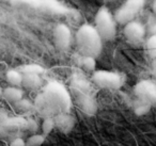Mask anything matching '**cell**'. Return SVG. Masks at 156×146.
<instances>
[{
  "label": "cell",
  "mask_w": 156,
  "mask_h": 146,
  "mask_svg": "<svg viewBox=\"0 0 156 146\" xmlns=\"http://www.w3.org/2000/svg\"><path fill=\"white\" fill-rule=\"evenodd\" d=\"M56 127V122H55V118L49 116V117H45L42 123V133L44 135H47L51 132L52 130Z\"/></svg>",
  "instance_id": "19"
},
{
  "label": "cell",
  "mask_w": 156,
  "mask_h": 146,
  "mask_svg": "<svg viewBox=\"0 0 156 146\" xmlns=\"http://www.w3.org/2000/svg\"><path fill=\"white\" fill-rule=\"evenodd\" d=\"M45 137L46 135H44L43 133H34L26 140V146H42L45 142Z\"/></svg>",
  "instance_id": "17"
},
{
  "label": "cell",
  "mask_w": 156,
  "mask_h": 146,
  "mask_svg": "<svg viewBox=\"0 0 156 146\" xmlns=\"http://www.w3.org/2000/svg\"><path fill=\"white\" fill-rule=\"evenodd\" d=\"M76 45L81 56L98 58L103 49V40L94 26L83 24L76 33Z\"/></svg>",
  "instance_id": "2"
},
{
  "label": "cell",
  "mask_w": 156,
  "mask_h": 146,
  "mask_svg": "<svg viewBox=\"0 0 156 146\" xmlns=\"http://www.w3.org/2000/svg\"><path fill=\"white\" fill-rule=\"evenodd\" d=\"M18 71L25 75V74H35V75H42L44 73V68L39 64L31 63V64H25L18 68Z\"/></svg>",
  "instance_id": "14"
},
{
  "label": "cell",
  "mask_w": 156,
  "mask_h": 146,
  "mask_svg": "<svg viewBox=\"0 0 156 146\" xmlns=\"http://www.w3.org/2000/svg\"><path fill=\"white\" fill-rule=\"evenodd\" d=\"M39 128H40V125L35 120H33V118H27L26 120V127H25V130L30 131V132H35V131H37Z\"/></svg>",
  "instance_id": "20"
},
{
  "label": "cell",
  "mask_w": 156,
  "mask_h": 146,
  "mask_svg": "<svg viewBox=\"0 0 156 146\" xmlns=\"http://www.w3.org/2000/svg\"><path fill=\"white\" fill-rule=\"evenodd\" d=\"M79 65H80L81 68L85 69V71H93L94 69H95V66H96L95 58H92V57L81 56L80 60H79Z\"/></svg>",
  "instance_id": "16"
},
{
  "label": "cell",
  "mask_w": 156,
  "mask_h": 146,
  "mask_svg": "<svg viewBox=\"0 0 156 146\" xmlns=\"http://www.w3.org/2000/svg\"><path fill=\"white\" fill-rule=\"evenodd\" d=\"M2 97L7 101L12 103H15L16 101L24 98V90L20 86H8L3 89Z\"/></svg>",
  "instance_id": "10"
},
{
  "label": "cell",
  "mask_w": 156,
  "mask_h": 146,
  "mask_svg": "<svg viewBox=\"0 0 156 146\" xmlns=\"http://www.w3.org/2000/svg\"><path fill=\"white\" fill-rule=\"evenodd\" d=\"M135 94L144 103H156V84L143 80L135 86Z\"/></svg>",
  "instance_id": "9"
},
{
  "label": "cell",
  "mask_w": 156,
  "mask_h": 146,
  "mask_svg": "<svg viewBox=\"0 0 156 146\" xmlns=\"http://www.w3.org/2000/svg\"><path fill=\"white\" fill-rule=\"evenodd\" d=\"M13 106H14V109H15L16 111L20 112V113L29 112L33 108V103L27 98H22L20 100H18V101H16L15 103H13Z\"/></svg>",
  "instance_id": "15"
},
{
  "label": "cell",
  "mask_w": 156,
  "mask_h": 146,
  "mask_svg": "<svg viewBox=\"0 0 156 146\" xmlns=\"http://www.w3.org/2000/svg\"><path fill=\"white\" fill-rule=\"evenodd\" d=\"M152 9H153V12L156 14V0L153 1V5H152Z\"/></svg>",
  "instance_id": "22"
},
{
  "label": "cell",
  "mask_w": 156,
  "mask_h": 146,
  "mask_svg": "<svg viewBox=\"0 0 156 146\" xmlns=\"http://www.w3.org/2000/svg\"><path fill=\"white\" fill-rule=\"evenodd\" d=\"M22 86L26 90H37V89L41 88V75H35V74H25V75H23Z\"/></svg>",
  "instance_id": "11"
},
{
  "label": "cell",
  "mask_w": 156,
  "mask_h": 146,
  "mask_svg": "<svg viewBox=\"0 0 156 146\" xmlns=\"http://www.w3.org/2000/svg\"><path fill=\"white\" fill-rule=\"evenodd\" d=\"M15 7H25L50 15H69L72 10L59 0H10Z\"/></svg>",
  "instance_id": "3"
},
{
  "label": "cell",
  "mask_w": 156,
  "mask_h": 146,
  "mask_svg": "<svg viewBox=\"0 0 156 146\" xmlns=\"http://www.w3.org/2000/svg\"><path fill=\"white\" fill-rule=\"evenodd\" d=\"M94 28L103 41H112L117 35V22L108 8L102 7L96 12L94 18Z\"/></svg>",
  "instance_id": "4"
},
{
  "label": "cell",
  "mask_w": 156,
  "mask_h": 146,
  "mask_svg": "<svg viewBox=\"0 0 156 146\" xmlns=\"http://www.w3.org/2000/svg\"><path fill=\"white\" fill-rule=\"evenodd\" d=\"M10 146H26V140L23 137H14L10 142Z\"/></svg>",
  "instance_id": "21"
},
{
  "label": "cell",
  "mask_w": 156,
  "mask_h": 146,
  "mask_svg": "<svg viewBox=\"0 0 156 146\" xmlns=\"http://www.w3.org/2000/svg\"><path fill=\"white\" fill-rule=\"evenodd\" d=\"M37 109L45 112V117H55L58 114L66 113L71 105V98L64 85L58 81H51L35 100Z\"/></svg>",
  "instance_id": "1"
},
{
  "label": "cell",
  "mask_w": 156,
  "mask_h": 146,
  "mask_svg": "<svg viewBox=\"0 0 156 146\" xmlns=\"http://www.w3.org/2000/svg\"><path fill=\"white\" fill-rule=\"evenodd\" d=\"M144 5L145 0H126L115 13L117 24L125 26L126 24L135 20V17L142 10Z\"/></svg>",
  "instance_id": "5"
},
{
  "label": "cell",
  "mask_w": 156,
  "mask_h": 146,
  "mask_svg": "<svg viewBox=\"0 0 156 146\" xmlns=\"http://www.w3.org/2000/svg\"><path fill=\"white\" fill-rule=\"evenodd\" d=\"M92 80L101 89L106 90H118L124 83V78L121 74L109 71H95Z\"/></svg>",
  "instance_id": "6"
},
{
  "label": "cell",
  "mask_w": 156,
  "mask_h": 146,
  "mask_svg": "<svg viewBox=\"0 0 156 146\" xmlns=\"http://www.w3.org/2000/svg\"><path fill=\"white\" fill-rule=\"evenodd\" d=\"M2 127L5 130H25L26 127V118H20V117H13L9 118V120H5L2 123Z\"/></svg>",
  "instance_id": "12"
},
{
  "label": "cell",
  "mask_w": 156,
  "mask_h": 146,
  "mask_svg": "<svg viewBox=\"0 0 156 146\" xmlns=\"http://www.w3.org/2000/svg\"><path fill=\"white\" fill-rule=\"evenodd\" d=\"M54 42L59 50L69 49L72 42V32L65 24H58L54 29Z\"/></svg>",
  "instance_id": "8"
},
{
  "label": "cell",
  "mask_w": 156,
  "mask_h": 146,
  "mask_svg": "<svg viewBox=\"0 0 156 146\" xmlns=\"http://www.w3.org/2000/svg\"><path fill=\"white\" fill-rule=\"evenodd\" d=\"M5 79L11 86H22L23 74L18 69H10L5 74Z\"/></svg>",
  "instance_id": "13"
},
{
  "label": "cell",
  "mask_w": 156,
  "mask_h": 146,
  "mask_svg": "<svg viewBox=\"0 0 156 146\" xmlns=\"http://www.w3.org/2000/svg\"><path fill=\"white\" fill-rule=\"evenodd\" d=\"M2 89H1V86H0V97H2Z\"/></svg>",
  "instance_id": "24"
},
{
  "label": "cell",
  "mask_w": 156,
  "mask_h": 146,
  "mask_svg": "<svg viewBox=\"0 0 156 146\" xmlns=\"http://www.w3.org/2000/svg\"><path fill=\"white\" fill-rule=\"evenodd\" d=\"M145 48H147V51L149 54V56L152 59L156 60V35L153 34L147 40V43H145Z\"/></svg>",
  "instance_id": "18"
},
{
  "label": "cell",
  "mask_w": 156,
  "mask_h": 146,
  "mask_svg": "<svg viewBox=\"0 0 156 146\" xmlns=\"http://www.w3.org/2000/svg\"><path fill=\"white\" fill-rule=\"evenodd\" d=\"M153 68H154V71H155V73H156V60H154V62H153Z\"/></svg>",
  "instance_id": "23"
},
{
  "label": "cell",
  "mask_w": 156,
  "mask_h": 146,
  "mask_svg": "<svg viewBox=\"0 0 156 146\" xmlns=\"http://www.w3.org/2000/svg\"><path fill=\"white\" fill-rule=\"evenodd\" d=\"M123 33L128 43L133 45H139L145 36V28L141 23L133 20L124 26Z\"/></svg>",
  "instance_id": "7"
}]
</instances>
